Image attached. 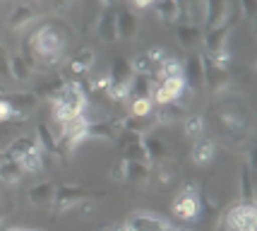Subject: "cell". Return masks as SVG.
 Segmentation results:
<instances>
[{
    "instance_id": "6da1fadb",
    "label": "cell",
    "mask_w": 257,
    "mask_h": 231,
    "mask_svg": "<svg viewBox=\"0 0 257 231\" xmlns=\"http://www.w3.org/2000/svg\"><path fill=\"white\" fill-rule=\"evenodd\" d=\"M67 41H70V32L63 24L46 22L29 36V51L44 67H58L65 58Z\"/></svg>"
},
{
    "instance_id": "7a4b0ae2",
    "label": "cell",
    "mask_w": 257,
    "mask_h": 231,
    "mask_svg": "<svg viewBox=\"0 0 257 231\" xmlns=\"http://www.w3.org/2000/svg\"><path fill=\"white\" fill-rule=\"evenodd\" d=\"M257 207L255 202H235L224 214V231H255Z\"/></svg>"
},
{
    "instance_id": "3957f363",
    "label": "cell",
    "mask_w": 257,
    "mask_h": 231,
    "mask_svg": "<svg viewBox=\"0 0 257 231\" xmlns=\"http://www.w3.org/2000/svg\"><path fill=\"white\" fill-rule=\"evenodd\" d=\"M171 212L183 221H197V214H200V188L195 183H185L180 188V193L176 195V200H173Z\"/></svg>"
},
{
    "instance_id": "277c9868",
    "label": "cell",
    "mask_w": 257,
    "mask_h": 231,
    "mask_svg": "<svg viewBox=\"0 0 257 231\" xmlns=\"http://www.w3.org/2000/svg\"><path fill=\"white\" fill-rule=\"evenodd\" d=\"M91 200V193L87 188L82 186H56V195H53V209H56L58 214H63V212H70V209L79 207L82 202H87Z\"/></svg>"
},
{
    "instance_id": "5b68a950",
    "label": "cell",
    "mask_w": 257,
    "mask_h": 231,
    "mask_svg": "<svg viewBox=\"0 0 257 231\" xmlns=\"http://www.w3.org/2000/svg\"><path fill=\"white\" fill-rule=\"evenodd\" d=\"M171 221L161 214L147 212V209H137L127 219L123 221V231H166Z\"/></svg>"
},
{
    "instance_id": "8992f818",
    "label": "cell",
    "mask_w": 257,
    "mask_h": 231,
    "mask_svg": "<svg viewBox=\"0 0 257 231\" xmlns=\"http://www.w3.org/2000/svg\"><path fill=\"white\" fill-rule=\"evenodd\" d=\"M200 63H202V77H204V85L212 89V92L224 89L226 82H228V72H226V67H221L219 63H214L209 55H202Z\"/></svg>"
},
{
    "instance_id": "52a82bcc",
    "label": "cell",
    "mask_w": 257,
    "mask_h": 231,
    "mask_svg": "<svg viewBox=\"0 0 257 231\" xmlns=\"http://www.w3.org/2000/svg\"><path fill=\"white\" fill-rule=\"evenodd\" d=\"M123 132V116H113L106 121H89L87 135L89 137H103V140H118Z\"/></svg>"
},
{
    "instance_id": "ba28073f",
    "label": "cell",
    "mask_w": 257,
    "mask_h": 231,
    "mask_svg": "<svg viewBox=\"0 0 257 231\" xmlns=\"http://www.w3.org/2000/svg\"><path fill=\"white\" fill-rule=\"evenodd\" d=\"M118 144H120V152L125 162H147V152H145V142H142V137L140 135H133V132H120V137H118Z\"/></svg>"
},
{
    "instance_id": "9c48e42d",
    "label": "cell",
    "mask_w": 257,
    "mask_h": 231,
    "mask_svg": "<svg viewBox=\"0 0 257 231\" xmlns=\"http://www.w3.org/2000/svg\"><path fill=\"white\" fill-rule=\"evenodd\" d=\"M115 29H118V39H125V41L135 39L137 32H140V20H137V15H135L130 8L115 10Z\"/></svg>"
},
{
    "instance_id": "30bf717a",
    "label": "cell",
    "mask_w": 257,
    "mask_h": 231,
    "mask_svg": "<svg viewBox=\"0 0 257 231\" xmlns=\"http://www.w3.org/2000/svg\"><path fill=\"white\" fill-rule=\"evenodd\" d=\"M228 0H204V32L226 22Z\"/></svg>"
},
{
    "instance_id": "8fae6325",
    "label": "cell",
    "mask_w": 257,
    "mask_h": 231,
    "mask_svg": "<svg viewBox=\"0 0 257 231\" xmlns=\"http://www.w3.org/2000/svg\"><path fill=\"white\" fill-rule=\"evenodd\" d=\"M36 144H39V149H41V154H44V164H46V157H53V159H60L58 157V137L56 132L51 130L46 123H39L36 125Z\"/></svg>"
},
{
    "instance_id": "7c38bea8",
    "label": "cell",
    "mask_w": 257,
    "mask_h": 231,
    "mask_svg": "<svg viewBox=\"0 0 257 231\" xmlns=\"http://www.w3.org/2000/svg\"><path fill=\"white\" fill-rule=\"evenodd\" d=\"M157 125H159L157 116H142V118L127 116V118H123V132H133V135H140V137L152 135V130H154Z\"/></svg>"
},
{
    "instance_id": "4fadbf2b",
    "label": "cell",
    "mask_w": 257,
    "mask_h": 231,
    "mask_svg": "<svg viewBox=\"0 0 257 231\" xmlns=\"http://www.w3.org/2000/svg\"><path fill=\"white\" fill-rule=\"evenodd\" d=\"M192 162L197 166H204L209 164L214 159V154H216V142H214L212 137H197L195 142H192Z\"/></svg>"
},
{
    "instance_id": "5bb4252c",
    "label": "cell",
    "mask_w": 257,
    "mask_h": 231,
    "mask_svg": "<svg viewBox=\"0 0 257 231\" xmlns=\"http://www.w3.org/2000/svg\"><path fill=\"white\" fill-rule=\"evenodd\" d=\"M96 34H99L101 41H106V44L118 41V29H115V10H113V8H108V10L101 12L99 22H96Z\"/></svg>"
},
{
    "instance_id": "9a60e30c",
    "label": "cell",
    "mask_w": 257,
    "mask_h": 231,
    "mask_svg": "<svg viewBox=\"0 0 257 231\" xmlns=\"http://www.w3.org/2000/svg\"><path fill=\"white\" fill-rule=\"evenodd\" d=\"M142 142H145V152H147L149 166L159 164V162H164V159H171V157H168V144L164 142L161 137L147 135V137H142Z\"/></svg>"
},
{
    "instance_id": "2e32d148",
    "label": "cell",
    "mask_w": 257,
    "mask_h": 231,
    "mask_svg": "<svg viewBox=\"0 0 257 231\" xmlns=\"http://www.w3.org/2000/svg\"><path fill=\"white\" fill-rule=\"evenodd\" d=\"M39 144H36V137L34 135H20V137H15L10 144H8V149L3 157H8V159H22L24 154L34 152Z\"/></svg>"
},
{
    "instance_id": "e0dca14e",
    "label": "cell",
    "mask_w": 257,
    "mask_h": 231,
    "mask_svg": "<svg viewBox=\"0 0 257 231\" xmlns=\"http://www.w3.org/2000/svg\"><path fill=\"white\" fill-rule=\"evenodd\" d=\"M133 65L130 60H125L123 55H115L113 58V65H111V72H108V82H115V85H130L133 80Z\"/></svg>"
},
{
    "instance_id": "ac0fdd59",
    "label": "cell",
    "mask_w": 257,
    "mask_h": 231,
    "mask_svg": "<svg viewBox=\"0 0 257 231\" xmlns=\"http://www.w3.org/2000/svg\"><path fill=\"white\" fill-rule=\"evenodd\" d=\"M176 34H178V41L183 48H188V51H192L195 46L202 41V32L197 24L192 22H180L178 29H176Z\"/></svg>"
},
{
    "instance_id": "d6986e66",
    "label": "cell",
    "mask_w": 257,
    "mask_h": 231,
    "mask_svg": "<svg viewBox=\"0 0 257 231\" xmlns=\"http://www.w3.org/2000/svg\"><path fill=\"white\" fill-rule=\"evenodd\" d=\"M53 195H56V186L53 183H36V186L27 193V198H29V202L32 205H36V207H46V205H51L53 202Z\"/></svg>"
},
{
    "instance_id": "ffe728a7",
    "label": "cell",
    "mask_w": 257,
    "mask_h": 231,
    "mask_svg": "<svg viewBox=\"0 0 257 231\" xmlns=\"http://www.w3.org/2000/svg\"><path fill=\"white\" fill-rule=\"evenodd\" d=\"M5 97L10 99L12 109L17 111L20 116H27V118H29V111H34L36 104H39V97L29 94V92H17V94H5Z\"/></svg>"
},
{
    "instance_id": "44dd1931",
    "label": "cell",
    "mask_w": 257,
    "mask_h": 231,
    "mask_svg": "<svg viewBox=\"0 0 257 231\" xmlns=\"http://www.w3.org/2000/svg\"><path fill=\"white\" fill-rule=\"evenodd\" d=\"M91 65H94V51L91 48H82V51H77V53L70 58V72L72 75H87L91 70Z\"/></svg>"
},
{
    "instance_id": "7402d4cb",
    "label": "cell",
    "mask_w": 257,
    "mask_h": 231,
    "mask_svg": "<svg viewBox=\"0 0 257 231\" xmlns=\"http://www.w3.org/2000/svg\"><path fill=\"white\" fill-rule=\"evenodd\" d=\"M152 174V166L145 162H125V181L130 183H147Z\"/></svg>"
},
{
    "instance_id": "603a6c76",
    "label": "cell",
    "mask_w": 257,
    "mask_h": 231,
    "mask_svg": "<svg viewBox=\"0 0 257 231\" xmlns=\"http://www.w3.org/2000/svg\"><path fill=\"white\" fill-rule=\"evenodd\" d=\"M152 87H154V80L147 75H133V80H130V85H127V99L133 97V99H137V97H149L152 94Z\"/></svg>"
},
{
    "instance_id": "cb8c5ba5",
    "label": "cell",
    "mask_w": 257,
    "mask_h": 231,
    "mask_svg": "<svg viewBox=\"0 0 257 231\" xmlns=\"http://www.w3.org/2000/svg\"><path fill=\"white\" fill-rule=\"evenodd\" d=\"M22 176H24V171H22V166H20L17 159H8V157L0 159V181H5V183H17Z\"/></svg>"
},
{
    "instance_id": "d4e9b609",
    "label": "cell",
    "mask_w": 257,
    "mask_h": 231,
    "mask_svg": "<svg viewBox=\"0 0 257 231\" xmlns=\"http://www.w3.org/2000/svg\"><path fill=\"white\" fill-rule=\"evenodd\" d=\"M183 77H185V85L192 89H197L204 85V77H202V63L197 58H190L185 65H183Z\"/></svg>"
},
{
    "instance_id": "484cf974",
    "label": "cell",
    "mask_w": 257,
    "mask_h": 231,
    "mask_svg": "<svg viewBox=\"0 0 257 231\" xmlns=\"http://www.w3.org/2000/svg\"><path fill=\"white\" fill-rule=\"evenodd\" d=\"M154 10H157V15L164 20V22H178L180 17V5L176 3V0H154V5H152Z\"/></svg>"
},
{
    "instance_id": "4316f807",
    "label": "cell",
    "mask_w": 257,
    "mask_h": 231,
    "mask_svg": "<svg viewBox=\"0 0 257 231\" xmlns=\"http://www.w3.org/2000/svg\"><path fill=\"white\" fill-rule=\"evenodd\" d=\"M238 193H240V202H252V195H255V186H252V162H245L243 171H240Z\"/></svg>"
},
{
    "instance_id": "83f0119b",
    "label": "cell",
    "mask_w": 257,
    "mask_h": 231,
    "mask_svg": "<svg viewBox=\"0 0 257 231\" xmlns=\"http://www.w3.org/2000/svg\"><path fill=\"white\" fill-rule=\"evenodd\" d=\"M27 121H8V123H0V149L5 152L8 144L22 135V128Z\"/></svg>"
},
{
    "instance_id": "f1b7e54d",
    "label": "cell",
    "mask_w": 257,
    "mask_h": 231,
    "mask_svg": "<svg viewBox=\"0 0 257 231\" xmlns=\"http://www.w3.org/2000/svg\"><path fill=\"white\" fill-rule=\"evenodd\" d=\"M36 17V10H34L32 5H17L15 10H12L10 20H8V27L10 29H20L24 24H29Z\"/></svg>"
},
{
    "instance_id": "f546056e",
    "label": "cell",
    "mask_w": 257,
    "mask_h": 231,
    "mask_svg": "<svg viewBox=\"0 0 257 231\" xmlns=\"http://www.w3.org/2000/svg\"><path fill=\"white\" fill-rule=\"evenodd\" d=\"M20 162V166H22L24 174H39L41 169H44V154H41V149L36 147L34 152L24 154L22 159H17Z\"/></svg>"
},
{
    "instance_id": "4dcf8cb0",
    "label": "cell",
    "mask_w": 257,
    "mask_h": 231,
    "mask_svg": "<svg viewBox=\"0 0 257 231\" xmlns=\"http://www.w3.org/2000/svg\"><path fill=\"white\" fill-rule=\"evenodd\" d=\"M29 63L24 55H10V77L17 82H27L29 80Z\"/></svg>"
},
{
    "instance_id": "1f68e13d",
    "label": "cell",
    "mask_w": 257,
    "mask_h": 231,
    "mask_svg": "<svg viewBox=\"0 0 257 231\" xmlns=\"http://www.w3.org/2000/svg\"><path fill=\"white\" fill-rule=\"evenodd\" d=\"M183 113H185V109L180 106V101H171V104H164V106H159L157 121H159V123L178 121V118L183 116Z\"/></svg>"
},
{
    "instance_id": "d6a6232c",
    "label": "cell",
    "mask_w": 257,
    "mask_h": 231,
    "mask_svg": "<svg viewBox=\"0 0 257 231\" xmlns=\"http://www.w3.org/2000/svg\"><path fill=\"white\" fill-rule=\"evenodd\" d=\"M8 121H27V116H20L17 111L12 109V104L5 97V92H0V123H8Z\"/></svg>"
},
{
    "instance_id": "836d02e7",
    "label": "cell",
    "mask_w": 257,
    "mask_h": 231,
    "mask_svg": "<svg viewBox=\"0 0 257 231\" xmlns=\"http://www.w3.org/2000/svg\"><path fill=\"white\" fill-rule=\"evenodd\" d=\"M152 111H154V101L149 99V97H137L130 104V116H137V118L152 116Z\"/></svg>"
},
{
    "instance_id": "e575fe53",
    "label": "cell",
    "mask_w": 257,
    "mask_h": 231,
    "mask_svg": "<svg viewBox=\"0 0 257 231\" xmlns=\"http://www.w3.org/2000/svg\"><path fill=\"white\" fill-rule=\"evenodd\" d=\"M202 130H204L202 116H188V118H185V135H188V137L197 140V137H202Z\"/></svg>"
},
{
    "instance_id": "d590c367",
    "label": "cell",
    "mask_w": 257,
    "mask_h": 231,
    "mask_svg": "<svg viewBox=\"0 0 257 231\" xmlns=\"http://www.w3.org/2000/svg\"><path fill=\"white\" fill-rule=\"evenodd\" d=\"M63 85H65V80H63V77H53L51 82H46L44 87H39V94H44L46 99L53 101L58 97V92L63 89Z\"/></svg>"
},
{
    "instance_id": "8d00e7d4",
    "label": "cell",
    "mask_w": 257,
    "mask_h": 231,
    "mask_svg": "<svg viewBox=\"0 0 257 231\" xmlns=\"http://www.w3.org/2000/svg\"><path fill=\"white\" fill-rule=\"evenodd\" d=\"M10 80V53L5 46H0V85Z\"/></svg>"
},
{
    "instance_id": "74e56055",
    "label": "cell",
    "mask_w": 257,
    "mask_h": 231,
    "mask_svg": "<svg viewBox=\"0 0 257 231\" xmlns=\"http://www.w3.org/2000/svg\"><path fill=\"white\" fill-rule=\"evenodd\" d=\"M145 55L149 58V60H152V65H154V67H159V65H161V63H164V60L168 58L166 48H161V46H154V48H149Z\"/></svg>"
},
{
    "instance_id": "f35d334b",
    "label": "cell",
    "mask_w": 257,
    "mask_h": 231,
    "mask_svg": "<svg viewBox=\"0 0 257 231\" xmlns=\"http://www.w3.org/2000/svg\"><path fill=\"white\" fill-rule=\"evenodd\" d=\"M111 178L113 181H118V183L125 181V159H118V162L111 166Z\"/></svg>"
},
{
    "instance_id": "ab89813d",
    "label": "cell",
    "mask_w": 257,
    "mask_h": 231,
    "mask_svg": "<svg viewBox=\"0 0 257 231\" xmlns=\"http://www.w3.org/2000/svg\"><path fill=\"white\" fill-rule=\"evenodd\" d=\"M238 5L243 8V15H245L247 20H252V17H255V10H257V0H238Z\"/></svg>"
},
{
    "instance_id": "60d3db41",
    "label": "cell",
    "mask_w": 257,
    "mask_h": 231,
    "mask_svg": "<svg viewBox=\"0 0 257 231\" xmlns=\"http://www.w3.org/2000/svg\"><path fill=\"white\" fill-rule=\"evenodd\" d=\"M152 5H154V0H133V8H137V10H147Z\"/></svg>"
},
{
    "instance_id": "b9f144b4",
    "label": "cell",
    "mask_w": 257,
    "mask_h": 231,
    "mask_svg": "<svg viewBox=\"0 0 257 231\" xmlns=\"http://www.w3.org/2000/svg\"><path fill=\"white\" fill-rule=\"evenodd\" d=\"M5 231H44V229H24V226H12V229H5Z\"/></svg>"
},
{
    "instance_id": "7bdbcfd3",
    "label": "cell",
    "mask_w": 257,
    "mask_h": 231,
    "mask_svg": "<svg viewBox=\"0 0 257 231\" xmlns=\"http://www.w3.org/2000/svg\"><path fill=\"white\" fill-rule=\"evenodd\" d=\"M166 231H190V229H183V226H173V224H168Z\"/></svg>"
},
{
    "instance_id": "ee69618b",
    "label": "cell",
    "mask_w": 257,
    "mask_h": 231,
    "mask_svg": "<svg viewBox=\"0 0 257 231\" xmlns=\"http://www.w3.org/2000/svg\"><path fill=\"white\" fill-rule=\"evenodd\" d=\"M3 89H5V87H3V85H0V92H3Z\"/></svg>"
}]
</instances>
